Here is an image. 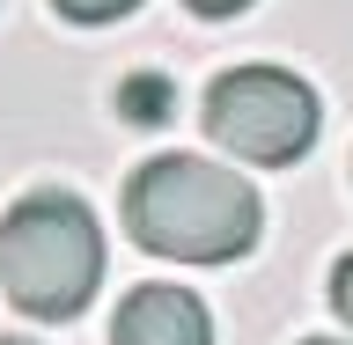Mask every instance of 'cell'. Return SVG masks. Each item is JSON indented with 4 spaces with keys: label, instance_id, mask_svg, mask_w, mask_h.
Listing matches in <instances>:
<instances>
[{
    "label": "cell",
    "instance_id": "6da1fadb",
    "mask_svg": "<svg viewBox=\"0 0 353 345\" xmlns=\"http://www.w3.org/2000/svg\"><path fill=\"white\" fill-rule=\"evenodd\" d=\"M265 228L250 176L221 169L206 154H154L125 184V236L148 258L176 264H236Z\"/></svg>",
    "mask_w": 353,
    "mask_h": 345
},
{
    "label": "cell",
    "instance_id": "7a4b0ae2",
    "mask_svg": "<svg viewBox=\"0 0 353 345\" xmlns=\"http://www.w3.org/2000/svg\"><path fill=\"white\" fill-rule=\"evenodd\" d=\"M96 286H103V228L88 198L59 184L22 191L0 220V294L37 324H66L88 309Z\"/></svg>",
    "mask_w": 353,
    "mask_h": 345
},
{
    "label": "cell",
    "instance_id": "3957f363",
    "mask_svg": "<svg viewBox=\"0 0 353 345\" xmlns=\"http://www.w3.org/2000/svg\"><path fill=\"white\" fill-rule=\"evenodd\" d=\"M206 140L221 154H236L250 169H294L309 147H316V88L287 66H228L206 88Z\"/></svg>",
    "mask_w": 353,
    "mask_h": 345
},
{
    "label": "cell",
    "instance_id": "277c9868",
    "mask_svg": "<svg viewBox=\"0 0 353 345\" xmlns=\"http://www.w3.org/2000/svg\"><path fill=\"white\" fill-rule=\"evenodd\" d=\"M110 345H214V316L192 286H170V280H148L132 286L118 316H110Z\"/></svg>",
    "mask_w": 353,
    "mask_h": 345
},
{
    "label": "cell",
    "instance_id": "5b68a950",
    "mask_svg": "<svg viewBox=\"0 0 353 345\" xmlns=\"http://www.w3.org/2000/svg\"><path fill=\"white\" fill-rule=\"evenodd\" d=\"M110 103H118L125 125H170V118H176V81H170V74H154V66H140V74L118 81Z\"/></svg>",
    "mask_w": 353,
    "mask_h": 345
},
{
    "label": "cell",
    "instance_id": "8992f818",
    "mask_svg": "<svg viewBox=\"0 0 353 345\" xmlns=\"http://www.w3.org/2000/svg\"><path fill=\"white\" fill-rule=\"evenodd\" d=\"M66 22H118V15H132L140 0H52Z\"/></svg>",
    "mask_w": 353,
    "mask_h": 345
},
{
    "label": "cell",
    "instance_id": "52a82bcc",
    "mask_svg": "<svg viewBox=\"0 0 353 345\" xmlns=\"http://www.w3.org/2000/svg\"><path fill=\"white\" fill-rule=\"evenodd\" d=\"M331 309H339V324L353 331V258L331 264Z\"/></svg>",
    "mask_w": 353,
    "mask_h": 345
},
{
    "label": "cell",
    "instance_id": "ba28073f",
    "mask_svg": "<svg viewBox=\"0 0 353 345\" xmlns=\"http://www.w3.org/2000/svg\"><path fill=\"white\" fill-rule=\"evenodd\" d=\"M184 8H192V15H206V22H221V15H243L250 0H184Z\"/></svg>",
    "mask_w": 353,
    "mask_h": 345
},
{
    "label": "cell",
    "instance_id": "9c48e42d",
    "mask_svg": "<svg viewBox=\"0 0 353 345\" xmlns=\"http://www.w3.org/2000/svg\"><path fill=\"white\" fill-rule=\"evenodd\" d=\"M0 345H37V338H0Z\"/></svg>",
    "mask_w": 353,
    "mask_h": 345
},
{
    "label": "cell",
    "instance_id": "30bf717a",
    "mask_svg": "<svg viewBox=\"0 0 353 345\" xmlns=\"http://www.w3.org/2000/svg\"><path fill=\"white\" fill-rule=\"evenodd\" d=\"M302 345H339V338H302Z\"/></svg>",
    "mask_w": 353,
    "mask_h": 345
}]
</instances>
